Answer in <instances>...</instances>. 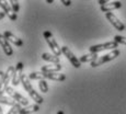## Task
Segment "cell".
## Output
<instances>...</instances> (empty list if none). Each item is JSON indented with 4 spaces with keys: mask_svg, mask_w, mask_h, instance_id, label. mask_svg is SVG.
Instances as JSON below:
<instances>
[{
    "mask_svg": "<svg viewBox=\"0 0 126 114\" xmlns=\"http://www.w3.org/2000/svg\"><path fill=\"white\" fill-rule=\"evenodd\" d=\"M21 83L23 84V88L25 89V91H28L29 96L32 98V100L34 101L35 103L37 104H42L44 102V99H43L42 96H40V94L36 92L34 89H33L32 84H31L30 82V78H29V76H26V75L22 74V77H21Z\"/></svg>",
    "mask_w": 126,
    "mask_h": 114,
    "instance_id": "1",
    "label": "cell"
},
{
    "mask_svg": "<svg viewBox=\"0 0 126 114\" xmlns=\"http://www.w3.org/2000/svg\"><path fill=\"white\" fill-rule=\"evenodd\" d=\"M118 55H120V50L118 49H113L111 53H109V54H106V55H103V56L98 57L95 60H93L92 63H90L91 67L95 68V67H98V66H101V65L105 64V63H109V62H111V60L115 59Z\"/></svg>",
    "mask_w": 126,
    "mask_h": 114,
    "instance_id": "2",
    "label": "cell"
},
{
    "mask_svg": "<svg viewBox=\"0 0 126 114\" xmlns=\"http://www.w3.org/2000/svg\"><path fill=\"white\" fill-rule=\"evenodd\" d=\"M43 35H44L46 42H47L48 46H49V48L52 49V52L54 53V55H56V56L59 57L60 55L63 54L62 48H60V47H59V45L57 44L56 40L54 38V36H53L52 32H49V31H45V32L43 33Z\"/></svg>",
    "mask_w": 126,
    "mask_h": 114,
    "instance_id": "3",
    "label": "cell"
},
{
    "mask_svg": "<svg viewBox=\"0 0 126 114\" xmlns=\"http://www.w3.org/2000/svg\"><path fill=\"white\" fill-rule=\"evenodd\" d=\"M117 47H118V43L115 42V41H112V42H106V43H103V44L92 45L91 47L89 48V52L100 53V52L105 50V49H116Z\"/></svg>",
    "mask_w": 126,
    "mask_h": 114,
    "instance_id": "4",
    "label": "cell"
},
{
    "mask_svg": "<svg viewBox=\"0 0 126 114\" xmlns=\"http://www.w3.org/2000/svg\"><path fill=\"white\" fill-rule=\"evenodd\" d=\"M62 52H63V54L67 57V59L71 63V65L75 67V68H80V66H81L80 59H78V58L75 56V55L72 54V52L69 49L68 47H67V46H63V47H62Z\"/></svg>",
    "mask_w": 126,
    "mask_h": 114,
    "instance_id": "5",
    "label": "cell"
},
{
    "mask_svg": "<svg viewBox=\"0 0 126 114\" xmlns=\"http://www.w3.org/2000/svg\"><path fill=\"white\" fill-rule=\"evenodd\" d=\"M105 16H106V19L109 20V22L112 24V25L114 26L117 31H124L125 30L124 23L121 22V21L115 16V14L112 13V11L111 12H105Z\"/></svg>",
    "mask_w": 126,
    "mask_h": 114,
    "instance_id": "6",
    "label": "cell"
},
{
    "mask_svg": "<svg viewBox=\"0 0 126 114\" xmlns=\"http://www.w3.org/2000/svg\"><path fill=\"white\" fill-rule=\"evenodd\" d=\"M6 92L9 94V96L11 97L12 99H14V100L16 101L18 103L22 104V105H29V100L25 98V97L21 96L20 93H18V92H16L13 90V88H11V87H8V88L6 89Z\"/></svg>",
    "mask_w": 126,
    "mask_h": 114,
    "instance_id": "7",
    "label": "cell"
},
{
    "mask_svg": "<svg viewBox=\"0 0 126 114\" xmlns=\"http://www.w3.org/2000/svg\"><path fill=\"white\" fill-rule=\"evenodd\" d=\"M22 74H23V63L20 62L14 67V72H13V76H12V84H13L14 87L20 84Z\"/></svg>",
    "mask_w": 126,
    "mask_h": 114,
    "instance_id": "8",
    "label": "cell"
},
{
    "mask_svg": "<svg viewBox=\"0 0 126 114\" xmlns=\"http://www.w3.org/2000/svg\"><path fill=\"white\" fill-rule=\"evenodd\" d=\"M0 7L2 8V10L6 12V14L9 16V19H10V20L16 21V19H18V16H16V13L13 11L11 4H9L7 0H0Z\"/></svg>",
    "mask_w": 126,
    "mask_h": 114,
    "instance_id": "9",
    "label": "cell"
},
{
    "mask_svg": "<svg viewBox=\"0 0 126 114\" xmlns=\"http://www.w3.org/2000/svg\"><path fill=\"white\" fill-rule=\"evenodd\" d=\"M13 72H14V67L13 66L8 67V70L6 71V75H4L3 82H2L1 87H0V94L6 92V89L9 87L8 84H9V82H10V79L12 78V76H13Z\"/></svg>",
    "mask_w": 126,
    "mask_h": 114,
    "instance_id": "10",
    "label": "cell"
},
{
    "mask_svg": "<svg viewBox=\"0 0 126 114\" xmlns=\"http://www.w3.org/2000/svg\"><path fill=\"white\" fill-rule=\"evenodd\" d=\"M0 46H1V48L3 49L4 54H6L7 56H12L13 49H12V47L10 45V42L4 37L3 34H0Z\"/></svg>",
    "mask_w": 126,
    "mask_h": 114,
    "instance_id": "11",
    "label": "cell"
},
{
    "mask_svg": "<svg viewBox=\"0 0 126 114\" xmlns=\"http://www.w3.org/2000/svg\"><path fill=\"white\" fill-rule=\"evenodd\" d=\"M44 72V78L45 79H49V80H54V81H64L66 79V75L60 74L59 71H54V72Z\"/></svg>",
    "mask_w": 126,
    "mask_h": 114,
    "instance_id": "12",
    "label": "cell"
},
{
    "mask_svg": "<svg viewBox=\"0 0 126 114\" xmlns=\"http://www.w3.org/2000/svg\"><path fill=\"white\" fill-rule=\"evenodd\" d=\"M122 7V2L121 1H114V2H108L105 4H102L101 6V11L102 12H111L113 10H116V9H120Z\"/></svg>",
    "mask_w": 126,
    "mask_h": 114,
    "instance_id": "13",
    "label": "cell"
},
{
    "mask_svg": "<svg viewBox=\"0 0 126 114\" xmlns=\"http://www.w3.org/2000/svg\"><path fill=\"white\" fill-rule=\"evenodd\" d=\"M3 35L9 42L12 43V44H14L16 46H22L23 45V41L21 40V38L16 37V36L14 35L12 32H10V31H4Z\"/></svg>",
    "mask_w": 126,
    "mask_h": 114,
    "instance_id": "14",
    "label": "cell"
},
{
    "mask_svg": "<svg viewBox=\"0 0 126 114\" xmlns=\"http://www.w3.org/2000/svg\"><path fill=\"white\" fill-rule=\"evenodd\" d=\"M40 110V104H31V105H25L24 108H21V110L19 111V114H31L37 112Z\"/></svg>",
    "mask_w": 126,
    "mask_h": 114,
    "instance_id": "15",
    "label": "cell"
},
{
    "mask_svg": "<svg viewBox=\"0 0 126 114\" xmlns=\"http://www.w3.org/2000/svg\"><path fill=\"white\" fill-rule=\"evenodd\" d=\"M63 68V66L59 64H53L52 65H44L42 66V71H45V72H54V71H60Z\"/></svg>",
    "mask_w": 126,
    "mask_h": 114,
    "instance_id": "16",
    "label": "cell"
},
{
    "mask_svg": "<svg viewBox=\"0 0 126 114\" xmlns=\"http://www.w3.org/2000/svg\"><path fill=\"white\" fill-rule=\"evenodd\" d=\"M42 58L44 60H46V62L53 63V64H59V63H60L59 57L56 56V55L48 54V53H44V54H42Z\"/></svg>",
    "mask_w": 126,
    "mask_h": 114,
    "instance_id": "17",
    "label": "cell"
},
{
    "mask_svg": "<svg viewBox=\"0 0 126 114\" xmlns=\"http://www.w3.org/2000/svg\"><path fill=\"white\" fill-rule=\"evenodd\" d=\"M98 53H89V54L87 55H83V56H81L79 59H80L81 63H92L93 60H95L96 58H98Z\"/></svg>",
    "mask_w": 126,
    "mask_h": 114,
    "instance_id": "18",
    "label": "cell"
},
{
    "mask_svg": "<svg viewBox=\"0 0 126 114\" xmlns=\"http://www.w3.org/2000/svg\"><path fill=\"white\" fill-rule=\"evenodd\" d=\"M0 103L1 104H7V105H14L16 103H18L14 99L9 98V97H3L2 94H0Z\"/></svg>",
    "mask_w": 126,
    "mask_h": 114,
    "instance_id": "19",
    "label": "cell"
},
{
    "mask_svg": "<svg viewBox=\"0 0 126 114\" xmlns=\"http://www.w3.org/2000/svg\"><path fill=\"white\" fill-rule=\"evenodd\" d=\"M29 78L32 79V80H42L45 79L44 78V72L41 70V71H34V72H31L29 75Z\"/></svg>",
    "mask_w": 126,
    "mask_h": 114,
    "instance_id": "20",
    "label": "cell"
},
{
    "mask_svg": "<svg viewBox=\"0 0 126 114\" xmlns=\"http://www.w3.org/2000/svg\"><path fill=\"white\" fill-rule=\"evenodd\" d=\"M38 87H40V90L43 93H47L48 92V86H47V82L45 81V79H42L38 81Z\"/></svg>",
    "mask_w": 126,
    "mask_h": 114,
    "instance_id": "21",
    "label": "cell"
},
{
    "mask_svg": "<svg viewBox=\"0 0 126 114\" xmlns=\"http://www.w3.org/2000/svg\"><path fill=\"white\" fill-rule=\"evenodd\" d=\"M21 105L22 104H20V103H16L14 105H12V108L10 109L8 114H19V111L21 110Z\"/></svg>",
    "mask_w": 126,
    "mask_h": 114,
    "instance_id": "22",
    "label": "cell"
},
{
    "mask_svg": "<svg viewBox=\"0 0 126 114\" xmlns=\"http://www.w3.org/2000/svg\"><path fill=\"white\" fill-rule=\"evenodd\" d=\"M10 1V4L13 9V11L16 13H18L19 10H20V4H19V0H9Z\"/></svg>",
    "mask_w": 126,
    "mask_h": 114,
    "instance_id": "23",
    "label": "cell"
},
{
    "mask_svg": "<svg viewBox=\"0 0 126 114\" xmlns=\"http://www.w3.org/2000/svg\"><path fill=\"white\" fill-rule=\"evenodd\" d=\"M114 41H115V42H117L118 44L126 45V37H124V36H121V35H115V36H114Z\"/></svg>",
    "mask_w": 126,
    "mask_h": 114,
    "instance_id": "24",
    "label": "cell"
},
{
    "mask_svg": "<svg viewBox=\"0 0 126 114\" xmlns=\"http://www.w3.org/2000/svg\"><path fill=\"white\" fill-rule=\"evenodd\" d=\"M60 1H62V3L64 4V6H66V7L71 6V0H60Z\"/></svg>",
    "mask_w": 126,
    "mask_h": 114,
    "instance_id": "25",
    "label": "cell"
},
{
    "mask_svg": "<svg viewBox=\"0 0 126 114\" xmlns=\"http://www.w3.org/2000/svg\"><path fill=\"white\" fill-rule=\"evenodd\" d=\"M4 72L3 71H1L0 70V87H1V84H2V82H3V79H4Z\"/></svg>",
    "mask_w": 126,
    "mask_h": 114,
    "instance_id": "26",
    "label": "cell"
},
{
    "mask_svg": "<svg viewBox=\"0 0 126 114\" xmlns=\"http://www.w3.org/2000/svg\"><path fill=\"white\" fill-rule=\"evenodd\" d=\"M99 4H101V6H102V4H105V3H108V2H110V0H99Z\"/></svg>",
    "mask_w": 126,
    "mask_h": 114,
    "instance_id": "27",
    "label": "cell"
},
{
    "mask_svg": "<svg viewBox=\"0 0 126 114\" xmlns=\"http://www.w3.org/2000/svg\"><path fill=\"white\" fill-rule=\"evenodd\" d=\"M6 16H7V14H6V12H4V11H0V20H2V19H3Z\"/></svg>",
    "mask_w": 126,
    "mask_h": 114,
    "instance_id": "28",
    "label": "cell"
},
{
    "mask_svg": "<svg viewBox=\"0 0 126 114\" xmlns=\"http://www.w3.org/2000/svg\"><path fill=\"white\" fill-rule=\"evenodd\" d=\"M46 2H47V3H49V4H52L53 2H54V0H46Z\"/></svg>",
    "mask_w": 126,
    "mask_h": 114,
    "instance_id": "29",
    "label": "cell"
},
{
    "mask_svg": "<svg viewBox=\"0 0 126 114\" xmlns=\"http://www.w3.org/2000/svg\"><path fill=\"white\" fill-rule=\"evenodd\" d=\"M57 114H65V113L63 112V111H58V112H57Z\"/></svg>",
    "mask_w": 126,
    "mask_h": 114,
    "instance_id": "30",
    "label": "cell"
},
{
    "mask_svg": "<svg viewBox=\"0 0 126 114\" xmlns=\"http://www.w3.org/2000/svg\"><path fill=\"white\" fill-rule=\"evenodd\" d=\"M2 112H3V111H2V108L0 106V114H2Z\"/></svg>",
    "mask_w": 126,
    "mask_h": 114,
    "instance_id": "31",
    "label": "cell"
}]
</instances>
